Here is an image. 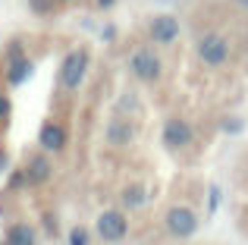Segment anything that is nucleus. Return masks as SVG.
Masks as SVG:
<instances>
[{
	"mask_svg": "<svg viewBox=\"0 0 248 245\" xmlns=\"http://www.w3.org/2000/svg\"><path fill=\"white\" fill-rule=\"evenodd\" d=\"M230 54H232V47L220 31H204V35L195 41V57H198V63L207 66V69L226 66V63H230Z\"/></svg>",
	"mask_w": 248,
	"mask_h": 245,
	"instance_id": "f257e3e1",
	"label": "nucleus"
},
{
	"mask_svg": "<svg viewBox=\"0 0 248 245\" xmlns=\"http://www.w3.org/2000/svg\"><path fill=\"white\" fill-rule=\"evenodd\" d=\"M129 73L132 79L145 82V85H154V82L164 79V63H160V54L154 47H135L129 54Z\"/></svg>",
	"mask_w": 248,
	"mask_h": 245,
	"instance_id": "f03ea898",
	"label": "nucleus"
},
{
	"mask_svg": "<svg viewBox=\"0 0 248 245\" xmlns=\"http://www.w3.org/2000/svg\"><path fill=\"white\" fill-rule=\"evenodd\" d=\"M198 214H195V208H188V204H173V208L164 214V230L173 239H192L195 233H198Z\"/></svg>",
	"mask_w": 248,
	"mask_h": 245,
	"instance_id": "7ed1b4c3",
	"label": "nucleus"
},
{
	"mask_svg": "<svg viewBox=\"0 0 248 245\" xmlns=\"http://www.w3.org/2000/svg\"><path fill=\"white\" fill-rule=\"evenodd\" d=\"M88 63H91V57L85 47L69 50L63 66H60V88L63 92H79V85L85 82V73H88Z\"/></svg>",
	"mask_w": 248,
	"mask_h": 245,
	"instance_id": "20e7f679",
	"label": "nucleus"
},
{
	"mask_svg": "<svg viewBox=\"0 0 248 245\" xmlns=\"http://www.w3.org/2000/svg\"><path fill=\"white\" fill-rule=\"evenodd\" d=\"M160 138H164V148H167V151L182 154V151H188V148L195 145V129H192V122H188V120L173 117V120L164 122Z\"/></svg>",
	"mask_w": 248,
	"mask_h": 245,
	"instance_id": "39448f33",
	"label": "nucleus"
},
{
	"mask_svg": "<svg viewBox=\"0 0 248 245\" xmlns=\"http://www.w3.org/2000/svg\"><path fill=\"white\" fill-rule=\"evenodd\" d=\"M94 233L101 236L104 242H123L129 236V220L123 211H104L94 223Z\"/></svg>",
	"mask_w": 248,
	"mask_h": 245,
	"instance_id": "423d86ee",
	"label": "nucleus"
},
{
	"mask_svg": "<svg viewBox=\"0 0 248 245\" xmlns=\"http://www.w3.org/2000/svg\"><path fill=\"white\" fill-rule=\"evenodd\" d=\"M3 76H6L10 85H22L31 76V60H29V54H22L19 41H13L10 47H6V73Z\"/></svg>",
	"mask_w": 248,
	"mask_h": 245,
	"instance_id": "0eeeda50",
	"label": "nucleus"
},
{
	"mask_svg": "<svg viewBox=\"0 0 248 245\" xmlns=\"http://www.w3.org/2000/svg\"><path fill=\"white\" fill-rule=\"evenodd\" d=\"M22 173H25V179H29V185H44V183L54 179V160L47 157V151H35V154L25 157Z\"/></svg>",
	"mask_w": 248,
	"mask_h": 245,
	"instance_id": "6e6552de",
	"label": "nucleus"
},
{
	"mask_svg": "<svg viewBox=\"0 0 248 245\" xmlns=\"http://www.w3.org/2000/svg\"><path fill=\"white\" fill-rule=\"evenodd\" d=\"M148 38H151L154 44H173L176 38H179V19L167 16V13L154 16L151 22H148Z\"/></svg>",
	"mask_w": 248,
	"mask_h": 245,
	"instance_id": "1a4fd4ad",
	"label": "nucleus"
},
{
	"mask_svg": "<svg viewBox=\"0 0 248 245\" xmlns=\"http://www.w3.org/2000/svg\"><path fill=\"white\" fill-rule=\"evenodd\" d=\"M66 126L63 122H57V120H47L41 126V132H38V145H41V151H47V154H60L63 148H66Z\"/></svg>",
	"mask_w": 248,
	"mask_h": 245,
	"instance_id": "9d476101",
	"label": "nucleus"
},
{
	"mask_svg": "<svg viewBox=\"0 0 248 245\" xmlns=\"http://www.w3.org/2000/svg\"><path fill=\"white\" fill-rule=\"evenodd\" d=\"M104 141L110 148H129L135 141V122L129 120H110L104 126Z\"/></svg>",
	"mask_w": 248,
	"mask_h": 245,
	"instance_id": "9b49d317",
	"label": "nucleus"
},
{
	"mask_svg": "<svg viewBox=\"0 0 248 245\" xmlns=\"http://www.w3.org/2000/svg\"><path fill=\"white\" fill-rule=\"evenodd\" d=\"M3 245H38V233L31 223H13L3 236Z\"/></svg>",
	"mask_w": 248,
	"mask_h": 245,
	"instance_id": "f8f14e48",
	"label": "nucleus"
},
{
	"mask_svg": "<svg viewBox=\"0 0 248 245\" xmlns=\"http://www.w3.org/2000/svg\"><path fill=\"white\" fill-rule=\"evenodd\" d=\"M145 201H148V189L141 183H129L126 189L120 192V204H123V208H129V211L145 208Z\"/></svg>",
	"mask_w": 248,
	"mask_h": 245,
	"instance_id": "ddd939ff",
	"label": "nucleus"
},
{
	"mask_svg": "<svg viewBox=\"0 0 248 245\" xmlns=\"http://www.w3.org/2000/svg\"><path fill=\"white\" fill-rule=\"evenodd\" d=\"M69 245H88V230L76 227L73 233H69Z\"/></svg>",
	"mask_w": 248,
	"mask_h": 245,
	"instance_id": "4468645a",
	"label": "nucleus"
},
{
	"mask_svg": "<svg viewBox=\"0 0 248 245\" xmlns=\"http://www.w3.org/2000/svg\"><path fill=\"white\" fill-rule=\"evenodd\" d=\"M31 10H35L38 16H44V13L54 10V0H31Z\"/></svg>",
	"mask_w": 248,
	"mask_h": 245,
	"instance_id": "2eb2a0df",
	"label": "nucleus"
},
{
	"mask_svg": "<svg viewBox=\"0 0 248 245\" xmlns=\"http://www.w3.org/2000/svg\"><path fill=\"white\" fill-rule=\"evenodd\" d=\"M6 117H10V98L0 92V122H6Z\"/></svg>",
	"mask_w": 248,
	"mask_h": 245,
	"instance_id": "dca6fc26",
	"label": "nucleus"
},
{
	"mask_svg": "<svg viewBox=\"0 0 248 245\" xmlns=\"http://www.w3.org/2000/svg\"><path fill=\"white\" fill-rule=\"evenodd\" d=\"M3 170H6V151L0 148V173H3Z\"/></svg>",
	"mask_w": 248,
	"mask_h": 245,
	"instance_id": "f3484780",
	"label": "nucleus"
},
{
	"mask_svg": "<svg viewBox=\"0 0 248 245\" xmlns=\"http://www.w3.org/2000/svg\"><path fill=\"white\" fill-rule=\"evenodd\" d=\"M116 0H97V6H101V10H107V6H113Z\"/></svg>",
	"mask_w": 248,
	"mask_h": 245,
	"instance_id": "a211bd4d",
	"label": "nucleus"
},
{
	"mask_svg": "<svg viewBox=\"0 0 248 245\" xmlns=\"http://www.w3.org/2000/svg\"><path fill=\"white\" fill-rule=\"evenodd\" d=\"M236 3H239V6H245V10H248V0H236Z\"/></svg>",
	"mask_w": 248,
	"mask_h": 245,
	"instance_id": "6ab92c4d",
	"label": "nucleus"
},
{
	"mask_svg": "<svg viewBox=\"0 0 248 245\" xmlns=\"http://www.w3.org/2000/svg\"><path fill=\"white\" fill-rule=\"evenodd\" d=\"M63 3H69V0H63Z\"/></svg>",
	"mask_w": 248,
	"mask_h": 245,
	"instance_id": "aec40b11",
	"label": "nucleus"
}]
</instances>
